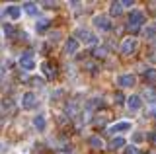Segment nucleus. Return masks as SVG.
<instances>
[{"label": "nucleus", "mask_w": 156, "mask_h": 154, "mask_svg": "<svg viewBox=\"0 0 156 154\" xmlns=\"http://www.w3.org/2000/svg\"><path fill=\"white\" fill-rule=\"evenodd\" d=\"M22 8L29 14V16H37V10H39L35 2H23V4H22Z\"/></svg>", "instance_id": "16"}, {"label": "nucleus", "mask_w": 156, "mask_h": 154, "mask_svg": "<svg viewBox=\"0 0 156 154\" xmlns=\"http://www.w3.org/2000/svg\"><path fill=\"white\" fill-rule=\"evenodd\" d=\"M117 84L121 88H133L136 84V78H135V74H121V76H117Z\"/></svg>", "instance_id": "7"}, {"label": "nucleus", "mask_w": 156, "mask_h": 154, "mask_svg": "<svg viewBox=\"0 0 156 154\" xmlns=\"http://www.w3.org/2000/svg\"><path fill=\"white\" fill-rule=\"evenodd\" d=\"M125 154H139V148H136L135 144H131V146H127V150H125Z\"/></svg>", "instance_id": "25"}, {"label": "nucleus", "mask_w": 156, "mask_h": 154, "mask_svg": "<svg viewBox=\"0 0 156 154\" xmlns=\"http://www.w3.org/2000/svg\"><path fill=\"white\" fill-rule=\"evenodd\" d=\"M76 39L82 41V43H96V37L92 35L88 30H84V27H80V30H76Z\"/></svg>", "instance_id": "11"}, {"label": "nucleus", "mask_w": 156, "mask_h": 154, "mask_svg": "<svg viewBox=\"0 0 156 154\" xmlns=\"http://www.w3.org/2000/svg\"><path fill=\"white\" fill-rule=\"evenodd\" d=\"M123 94H121V92H115V103H123Z\"/></svg>", "instance_id": "28"}, {"label": "nucleus", "mask_w": 156, "mask_h": 154, "mask_svg": "<svg viewBox=\"0 0 156 154\" xmlns=\"http://www.w3.org/2000/svg\"><path fill=\"white\" fill-rule=\"evenodd\" d=\"M6 16H10L12 20H18V18L22 16V6H10L6 10Z\"/></svg>", "instance_id": "17"}, {"label": "nucleus", "mask_w": 156, "mask_h": 154, "mask_svg": "<svg viewBox=\"0 0 156 154\" xmlns=\"http://www.w3.org/2000/svg\"><path fill=\"white\" fill-rule=\"evenodd\" d=\"M20 68H23L27 72L35 68V61H33V53L31 51H26L22 57H20Z\"/></svg>", "instance_id": "2"}, {"label": "nucleus", "mask_w": 156, "mask_h": 154, "mask_svg": "<svg viewBox=\"0 0 156 154\" xmlns=\"http://www.w3.org/2000/svg\"><path fill=\"white\" fill-rule=\"evenodd\" d=\"M41 6L47 8V10H53V8H57V2H43Z\"/></svg>", "instance_id": "27"}, {"label": "nucleus", "mask_w": 156, "mask_h": 154, "mask_svg": "<svg viewBox=\"0 0 156 154\" xmlns=\"http://www.w3.org/2000/svg\"><path fill=\"white\" fill-rule=\"evenodd\" d=\"M49 26H51V22H49V20H39L35 27H37V31H43V30H47Z\"/></svg>", "instance_id": "22"}, {"label": "nucleus", "mask_w": 156, "mask_h": 154, "mask_svg": "<svg viewBox=\"0 0 156 154\" xmlns=\"http://www.w3.org/2000/svg\"><path fill=\"white\" fill-rule=\"evenodd\" d=\"M127 107H129V111H139L140 107H143V100H140V96H129L127 98Z\"/></svg>", "instance_id": "9"}, {"label": "nucleus", "mask_w": 156, "mask_h": 154, "mask_svg": "<svg viewBox=\"0 0 156 154\" xmlns=\"http://www.w3.org/2000/svg\"><path fill=\"white\" fill-rule=\"evenodd\" d=\"M31 82H33V86H43V80L41 78H33Z\"/></svg>", "instance_id": "31"}, {"label": "nucleus", "mask_w": 156, "mask_h": 154, "mask_svg": "<svg viewBox=\"0 0 156 154\" xmlns=\"http://www.w3.org/2000/svg\"><path fill=\"white\" fill-rule=\"evenodd\" d=\"M2 30H4V35H6V37H14V35H16V27H14L12 23H4Z\"/></svg>", "instance_id": "21"}, {"label": "nucleus", "mask_w": 156, "mask_h": 154, "mask_svg": "<svg viewBox=\"0 0 156 154\" xmlns=\"http://www.w3.org/2000/svg\"><path fill=\"white\" fill-rule=\"evenodd\" d=\"M37 105V96L33 92H26L22 96V107L23 109H33Z\"/></svg>", "instance_id": "5"}, {"label": "nucleus", "mask_w": 156, "mask_h": 154, "mask_svg": "<svg viewBox=\"0 0 156 154\" xmlns=\"http://www.w3.org/2000/svg\"><path fill=\"white\" fill-rule=\"evenodd\" d=\"M88 144H90L92 148H104V141H101V137H98V135L88 138Z\"/></svg>", "instance_id": "19"}, {"label": "nucleus", "mask_w": 156, "mask_h": 154, "mask_svg": "<svg viewBox=\"0 0 156 154\" xmlns=\"http://www.w3.org/2000/svg\"><path fill=\"white\" fill-rule=\"evenodd\" d=\"M144 98H148V102H150V103H154V102H156V94L152 92V90H144Z\"/></svg>", "instance_id": "23"}, {"label": "nucleus", "mask_w": 156, "mask_h": 154, "mask_svg": "<svg viewBox=\"0 0 156 154\" xmlns=\"http://www.w3.org/2000/svg\"><path fill=\"white\" fill-rule=\"evenodd\" d=\"M154 117H156V111H154Z\"/></svg>", "instance_id": "34"}, {"label": "nucleus", "mask_w": 156, "mask_h": 154, "mask_svg": "<svg viewBox=\"0 0 156 154\" xmlns=\"http://www.w3.org/2000/svg\"><path fill=\"white\" fill-rule=\"evenodd\" d=\"M146 141L152 144V146H156V131H150L148 135H146Z\"/></svg>", "instance_id": "24"}, {"label": "nucleus", "mask_w": 156, "mask_h": 154, "mask_svg": "<svg viewBox=\"0 0 156 154\" xmlns=\"http://www.w3.org/2000/svg\"><path fill=\"white\" fill-rule=\"evenodd\" d=\"M33 127H35L39 133H43V131H45L47 121H45V115H43V113H37L35 117H33Z\"/></svg>", "instance_id": "12"}, {"label": "nucleus", "mask_w": 156, "mask_h": 154, "mask_svg": "<svg viewBox=\"0 0 156 154\" xmlns=\"http://www.w3.org/2000/svg\"><path fill=\"white\" fill-rule=\"evenodd\" d=\"M78 47H80V41L76 37H68L65 43V53L66 55H74V53H78Z\"/></svg>", "instance_id": "10"}, {"label": "nucleus", "mask_w": 156, "mask_h": 154, "mask_svg": "<svg viewBox=\"0 0 156 154\" xmlns=\"http://www.w3.org/2000/svg\"><path fill=\"white\" fill-rule=\"evenodd\" d=\"M143 35L146 37V39H154L156 37V23H148V26L143 30Z\"/></svg>", "instance_id": "15"}, {"label": "nucleus", "mask_w": 156, "mask_h": 154, "mask_svg": "<svg viewBox=\"0 0 156 154\" xmlns=\"http://www.w3.org/2000/svg\"><path fill=\"white\" fill-rule=\"evenodd\" d=\"M121 146H125V138L123 137H113L111 138V142H109L111 150H117V148H121Z\"/></svg>", "instance_id": "18"}, {"label": "nucleus", "mask_w": 156, "mask_h": 154, "mask_svg": "<svg viewBox=\"0 0 156 154\" xmlns=\"http://www.w3.org/2000/svg\"><path fill=\"white\" fill-rule=\"evenodd\" d=\"M94 27H98V30H101V31H109L111 30V22H109V18H105V16H94Z\"/></svg>", "instance_id": "6"}, {"label": "nucleus", "mask_w": 156, "mask_h": 154, "mask_svg": "<svg viewBox=\"0 0 156 154\" xmlns=\"http://www.w3.org/2000/svg\"><path fill=\"white\" fill-rule=\"evenodd\" d=\"M136 47H139V43H136L135 37H127V39L121 43V53H123V55H133L136 51Z\"/></svg>", "instance_id": "4"}, {"label": "nucleus", "mask_w": 156, "mask_h": 154, "mask_svg": "<svg viewBox=\"0 0 156 154\" xmlns=\"http://www.w3.org/2000/svg\"><path fill=\"white\" fill-rule=\"evenodd\" d=\"M121 4H123V8H131V6H135V2H129V0H123Z\"/></svg>", "instance_id": "30"}, {"label": "nucleus", "mask_w": 156, "mask_h": 154, "mask_svg": "<svg viewBox=\"0 0 156 154\" xmlns=\"http://www.w3.org/2000/svg\"><path fill=\"white\" fill-rule=\"evenodd\" d=\"M144 22H146V18H144V14L140 12V10H131V14H129V22H127V27H129L131 33H136Z\"/></svg>", "instance_id": "1"}, {"label": "nucleus", "mask_w": 156, "mask_h": 154, "mask_svg": "<svg viewBox=\"0 0 156 154\" xmlns=\"http://www.w3.org/2000/svg\"><path fill=\"white\" fill-rule=\"evenodd\" d=\"M92 55L96 57V59H105V55H107V49L104 45H98L94 51H92Z\"/></svg>", "instance_id": "20"}, {"label": "nucleus", "mask_w": 156, "mask_h": 154, "mask_svg": "<svg viewBox=\"0 0 156 154\" xmlns=\"http://www.w3.org/2000/svg\"><path fill=\"white\" fill-rule=\"evenodd\" d=\"M41 70H43V74H45L49 80H53L57 76V66L53 65L51 61H43L41 62Z\"/></svg>", "instance_id": "8"}, {"label": "nucleus", "mask_w": 156, "mask_h": 154, "mask_svg": "<svg viewBox=\"0 0 156 154\" xmlns=\"http://www.w3.org/2000/svg\"><path fill=\"white\" fill-rule=\"evenodd\" d=\"M154 51H156V43H154Z\"/></svg>", "instance_id": "33"}, {"label": "nucleus", "mask_w": 156, "mask_h": 154, "mask_svg": "<svg viewBox=\"0 0 156 154\" xmlns=\"http://www.w3.org/2000/svg\"><path fill=\"white\" fill-rule=\"evenodd\" d=\"M133 129V125H131V121H119V123H113V125H109L107 127V133L109 135H121V133H127V131H131Z\"/></svg>", "instance_id": "3"}, {"label": "nucleus", "mask_w": 156, "mask_h": 154, "mask_svg": "<svg viewBox=\"0 0 156 154\" xmlns=\"http://www.w3.org/2000/svg\"><path fill=\"white\" fill-rule=\"evenodd\" d=\"M58 35H61V33H58V31H55V33H51L49 37H51V41H55V39H58Z\"/></svg>", "instance_id": "32"}, {"label": "nucleus", "mask_w": 156, "mask_h": 154, "mask_svg": "<svg viewBox=\"0 0 156 154\" xmlns=\"http://www.w3.org/2000/svg\"><path fill=\"white\" fill-rule=\"evenodd\" d=\"M109 14L113 18H119L121 14H123V4H121V2H111L109 4Z\"/></svg>", "instance_id": "13"}, {"label": "nucleus", "mask_w": 156, "mask_h": 154, "mask_svg": "<svg viewBox=\"0 0 156 154\" xmlns=\"http://www.w3.org/2000/svg\"><path fill=\"white\" fill-rule=\"evenodd\" d=\"M144 80H146V84H156V68H152V66H146Z\"/></svg>", "instance_id": "14"}, {"label": "nucleus", "mask_w": 156, "mask_h": 154, "mask_svg": "<svg viewBox=\"0 0 156 154\" xmlns=\"http://www.w3.org/2000/svg\"><path fill=\"white\" fill-rule=\"evenodd\" d=\"M88 105H90V107H101V105H104V102H101V100L98 102V98H94V100H92V102L88 103Z\"/></svg>", "instance_id": "26"}, {"label": "nucleus", "mask_w": 156, "mask_h": 154, "mask_svg": "<svg viewBox=\"0 0 156 154\" xmlns=\"http://www.w3.org/2000/svg\"><path fill=\"white\" fill-rule=\"evenodd\" d=\"M143 138H144V137H143L140 133H135V135H133V141H135V142H140Z\"/></svg>", "instance_id": "29"}]
</instances>
